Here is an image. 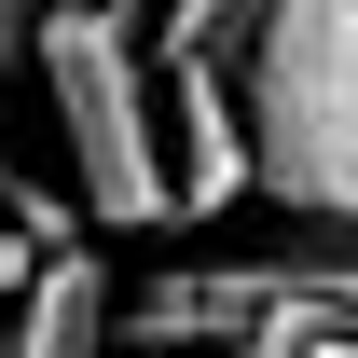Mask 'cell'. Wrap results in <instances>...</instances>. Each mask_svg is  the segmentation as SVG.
Instances as JSON below:
<instances>
[{
  "label": "cell",
  "instance_id": "obj_1",
  "mask_svg": "<svg viewBox=\"0 0 358 358\" xmlns=\"http://www.w3.org/2000/svg\"><path fill=\"white\" fill-rule=\"evenodd\" d=\"M248 193L303 234H358V0H262L234 42Z\"/></svg>",
  "mask_w": 358,
  "mask_h": 358
},
{
  "label": "cell",
  "instance_id": "obj_2",
  "mask_svg": "<svg viewBox=\"0 0 358 358\" xmlns=\"http://www.w3.org/2000/svg\"><path fill=\"white\" fill-rule=\"evenodd\" d=\"M28 69H42L55 96V138H69V221L96 234H152L179 221L166 207V124H152V55H138V28H110V14H55L28 28Z\"/></svg>",
  "mask_w": 358,
  "mask_h": 358
},
{
  "label": "cell",
  "instance_id": "obj_3",
  "mask_svg": "<svg viewBox=\"0 0 358 358\" xmlns=\"http://www.w3.org/2000/svg\"><path fill=\"white\" fill-rule=\"evenodd\" d=\"M152 124H166V207L221 221L248 207V124H234V69H152Z\"/></svg>",
  "mask_w": 358,
  "mask_h": 358
},
{
  "label": "cell",
  "instance_id": "obj_4",
  "mask_svg": "<svg viewBox=\"0 0 358 358\" xmlns=\"http://www.w3.org/2000/svg\"><path fill=\"white\" fill-rule=\"evenodd\" d=\"M110 303H124V275L96 262V248H55V262L14 289L0 358H110Z\"/></svg>",
  "mask_w": 358,
  "mask_h": 358
},
{
  "label": "cell",
  "instance_id": "obj_5",
  "mask_svg": "<svg viewBox=\"0 0 358 358\" xmlns=\"http://www.w3.org/2000/svg\"><path fill=\"white\" fill-rule=\"evenodd\" d=\"M262 28V0H152V69H234V42Z\"/></svg>",
  "mask_w": 358,
  "mask_h": 358
},
{
  "label": "cell",
  "instance_id": "obj_6",
  "mask_svg": "<svg viewBox=\"0 0 358 358\" xmlns=\"http://www.w3.org/2000/svg\"><path fill=\"white\" fill-rule=\"evenodd\" d=\"M28 275H42V248H28V234H0V303H14Z\"/></svg>",
  "mask_w": 358,
  "mask_h": 358
},
{
  "label": "cell",
  "instance_id": "obj_7",
  "mask_svg": "<svg viewBox=\"0 0 358 358\" xmlns=\"http://www.w3.org/2000/svg\"><path fill=\"white\" fill-rule=\"evenodd\" d=\"M110 358H262V345H110Z\"/></svg>",
  "mask_w": 358,
  "mask_h": 358
},
{
  "label": "cell",
  "instance_id": "obj_8",
  "mask_svg": "<svg viewBox=\"0 0 358 358\" xmlns=\"http://www.w3.org/2000/svg\"><path fill=\"white\" fill-rule=\"evenodd\" d=\"M55 14H110V28H138V0H55Z\"/></svg>",
  "mask_w": 358,
  "mask_h": 358
},
{
  "label": "cell",
  "instance_id": "obj_9",
  "mask_svg": "<svg viewBox=\"0 0 358 358\" xmlns=\"http://www.w3.org/2000/svg\"><path fill=\"white\" fill-rule=\"evenodd\" d=\"M303 358H358V331H331V345H303Z\"/></svg>",
  "mask_w": 358,
  "mask_h": 358
}]
</instances>
